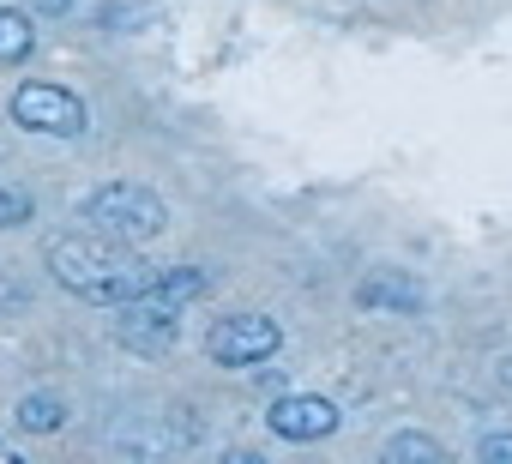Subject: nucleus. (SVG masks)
<instances>
[{
  "label": "nucleus",
  "instance_id": "5",
  "mask_svg": "<svg viewBox=\"0 0 512 464\" xmlns=\"http://www.w3.org/2000/svg\"><path fill=\"white\" fill-rule=\"evenodd\" d=\"M266 422H272V434L278 440H326V434H338V404L332 398H320V392H290V398H278L272 410H266Z\"/></svg>",
  "mask_w": 512,
  "mask_h": 464
},
{
  "label": "nucleus",
  "instance_id": "1",
  "mask_svg": "<svg viewBox=\"0 0 512 464\" xmlns=\"http://www.w3.org/2000/svg\"><path fill=\"white\" fill-rule=\"evenodd\" d=\"M49 272H55L79 302H103V308H127V302L151 284V266H139L133 248L97 236V229L55 242V248H49Z\"/></svg>",
  "mask_w": 512,
  "mask_h": 464
},
{
  "label": "nucleus",
  "instance_id": "2",
  "mask_svg": "<svg viewBox=\"0 0 512 464\" xmlns=\"http://www.w3.org/2000/svg\"><path fill=\"white\" fill-rule=\"evenodd\" d=\"M79 217L97 229V236H109V242H121V248H139V242L163 236L169 205H163L151 187H139V181H109V187L85 193Z\"/></svg>",
  "mask_w": 512,
  "mask_h": 464
},
{
  "label": "nucleus",
  "instance_id": "10",
  "mask_svg": "<svg viewBox=\"0 0 512 464\" xmlns=\"http://www.w3.org/2000/svg\"><path fill=\"white\" fill-rule=\"evenodd\" d=\"M31 223V193L25 187H0V229H19Z\"/></svg>",
  "mask_w": 512,
  "mask_h": 464
},
{
  "label": "nucleus",
  "instance_id": "13",
  "mask_svg": "<svg viewBox=\"0 0 512 464\" xmlns=\"http://www.w3.org/2000/svg\"><path fill=\"white\" fill-rule=\"evenodd\" d=\"M0 464H19V458H13V446H0Z\"/></svg>",
  "mask_w": 512,
  "mask_h": 464
},
{
  "label": "nucleus",
  "instance_id": "8",
  "mask_svg": "<svg viewBox=\"0 0 512 464\" xmlns=\"http://www.w3.org/2000/svg\"><path fill=\"white\" fill-rule=\"evenodd\" d=\"M13 422H19L25 434H55V428L67 422V404H61L55 392H25L19 410H13Z\"/></svg>",
  "mask_w": 512,
  "mask_h": 464
},
{
  "label": "nucleus",
  "instance_id": "11",
  "mask_svg": "<svg viewBox=\"0 0 512 464\" xmlns=\"http://www.w3.org/2000/svg\"><path fill=\"white\" fill-rule=\"evenodd\" d=\"M476 452H482L488 464H512V434H488V440H482Z\"/></svg>",
  "mask_w": 512,
  "mask_h": 464
},
{
  "label": "nucleus",
  "instance_id": "9",
  "mask_svg": "<svg viewBox=\"0 0 512 464\" xmlns=\"http://www.w3.org/2000/svg\"><path fill=\"white\" fill-rule=\"evenodd\" d=\"M386 458L392 464H446V446L428 440V434H392L386 440Z\"/></svg>",
  "mask_w": 512,
  "mask_h": 464
},
{
  "label": "nucleus",
  "instance_id": "4",
  "mask_svg": "<svg viewBox=\"0 0 512 464\" xmlns=\"http://www.w3.org/2000/svg\"><path fill=\"white\" fill-rule=\"evenodd\" d=\"M13 121H19L25 133L79 139V133H85V103H79L67 85H43V79H31V85L13 91Z\"/></svg>",
  "mask_w": 512,
  "mask_h": 464
},
{
  "label": "nucleus",
  "instance_id": "12",
  "mask_svg": "<svg viewBox=\"0 0 512 464\" xmlns=\"http://www.w3.org/2000/svg\"><path fill=\"white\" fill-rule=\"evenodd\" d=\"M25 13H31V19H67L73 0H25Z\"/></svg>",
  "mask_w": 512,
  "mask_h": 464
},
{
  "label": "nucleus",
  "instance_id": "6",
  "mask_svg": "<svg viewBox=\"0 0 512 464\" xmlns=\"http://www.w3.org/2000/svg\"><path fill=\"white\" fill-rule=\"evenodd\" d=\"M356 302H362V308H398V314H416V308H422V284H410V278H398V272H374V278L356 290Z\"/></svg>",
  "mask_w": 512,
  "mask_h": 464
},
{
  "label": "nucleus",
  "instance_id": "14",
  "mask_svg": "<svg viewBox=\"0 0 512 464\" xmlns=\"http://www.w3.org/2000/svg\"><path fill=\"white\" fill-rule=\"evenodd\" d=\"M500 374H506V386H512V356H506V368H500Z\"/></svg>",
  "mask_w": 512,
  "mask_h": 464
},
{
  "label": "nucleus",
  "instance_id": "7",
  "mask_svg": "<svg viewBox=\"0 0 512 464\" xmlns=\"http://www.w3.org/2000/svg\"><path fill=\"white\" fill-rule=\"evenodd\" d=\"M37 49V19L25 7H0V67H19Z\"/></svg>",
  "mask_w": 512,
  "mask_h": 464
},
{
  "label": "nucleus",
  "instance_id": "3",
  "mask_svg": "<svg viewBox=\"0 0 512 464\" xmlns=\"http://www.w3.org/2000/svg\"><path fill=\"white\" fill-rule=\"evenodd\" d=\"M205 350L217 368H260L284 350V332L272 314H223L211 332H205Z\"/></svg>",
  "mask_w": 512,
  "mask_h": 464
}]
</instances>
